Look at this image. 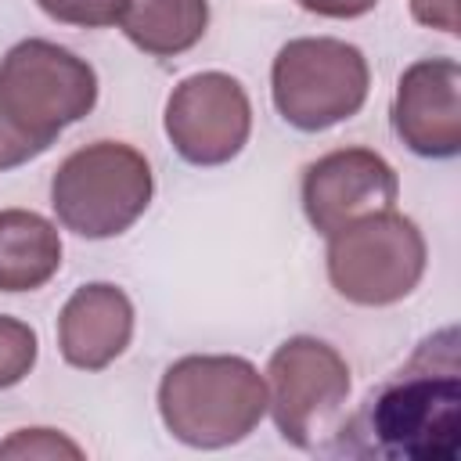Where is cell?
I'll use <instances>...</instances> for the list:
<instances>
[{
    "label": "cell",
    "mask_w": 461,
    "mask_h": 461,
    "mask_svg": "<svg viewBox=\"0 0 461 461\" xmlns=\"http://www.w3.org/2000/svg\"><path fill=\"white\" fill-rule=\"evenodd\" d=\"M357 436L353 454L403 461H457L461 457V364L457 331L443 328L425 339L411 360L382 382L364 407L339 425ZM335 432V436H339Z\"/></svg>",
    "instance_id": "cell-1"
},
{
    "label": "cell",
    "mask_w": 461,
    "mask_h": 461,
    "mask_svg": "<svg viewBox=\"0 0 461 461\" xmlns=\"http://www.w3.org/2000/svg\"><path fill=\"white\" fill-rule=\"evenodd\" d=\"M158 414L173 439L220 450L241 443L267 414V382L230 353H191L166 367L158 382Z\"/></svg>",
    "instance_id": "cell-2"
},
{
    "label": "cell",
    "mask_w": 461,
    "mask_h": 461,
    "mask_svg": "<svg viewBox=\"0 0 461 461\" xmlns=\"http://www.w3.org/2000/svg\"><path fill=\"white\" fill-rule=\"evenodd\" d=\"M155 194L148 158L122 140L76 148L50 176V205L65 230L101 241L130 230Z\"/></svg>",
    "instance_id": "cell-3"
},
{
    "label": "cell",
    "mask_w": 461,
    "mask_h": 461,
    "mask_svg": "<svg viewBox=\"0 0 461 461\" xmlns=\"http://www.w3.org/2000/svg\"><path fill=\"white\" fill-rule=\"evenodd\" d=\"M371 86L360 47L335 36L288 40L270 65V97L281 119L303 133L331 130L353 119Z\"/></svg>",
    "instance_id": "cell-4"
},
{
    "label": "cell",
    "mask_w": 461,
    "mask_h": 461,
    "mask_svg": "<svg viewBox=\"0 0 461 461\" xmlns=\"http://www.w3.org/2000/svg\"><path fill=\"white\" fill-rule=\"evenodd\" d=\"M425 238L396 209H382L328 234V281L357 306H393L407 299L425 274Z\"/></svg>",
    "instance_id": "cell-5"
},
{
    "label": "cell",
    "mask_w": 461,
    "mask_h": 461,
    "mask_svg": "<svg viewBox=\"0 0 461 461\" xmlns=\"http://www.w3.org/2000/svg\"><path fill=\"white\" fill-rule=\"evenodd\" d=\"M0 104L22 133L50 148L97 104V72L68 47L22 40L0 61Z\"/></svg>",
    "instance_id": "cell-6"
},
{
    "label": "cell",
    "mask_w": 461,
    "mask_h": 461,
    "mask_svg": "<svg viewBox=\"0 0 461 461\" xmlns=\"http://www.w3.org/2000/svg\"><path fill=\"white\" fill-rule=\"evenodd\" d=\"M267 411L299 450H321L339 432L349 400V364L313 335L285 339L267 364Z\"/></svg>",
    "instance_id": "cell-7"
},
{
    "label": "cell",
    "mask_w": 461,
    "mask_h": 461,
    "mask_svg": "<svg viewBox=\"0 0 461 461\" xmlns=\"http://www.w3.org/2000/svg\"><path fill=\"white\" fill-rule=\"evenodd\" d=\"M162 122L169 144L184 162L223 166L249 144L252 104L234 76L194 72L173 86Z\"/></svg>",
    "instance_id": "cell-8"
},
{
    "label": "cell",
    "mask_w": 461,
    "mask_h": 461,
    "mask_svg": "<svg viewBox=\"0 0 461 461\" xmlns=\"http://www.w3.org/2000/svg\"><path fill=\"white\" fill-rule=\"evenodd\" d=\"M400 198L396 169L371 148H339L321 155L303 173V212L317 234H335L346 223L393 209Z\"/></svg>",
    "instance_id": "cell-9"
},
{
    "label": "cell",
    "mask_w": 461,
    "mask_h": 461,
    "mask_svg": "<svg viewBox=\"0 0 461 461\" xmlns=\"http://www.w3.org/2000/svg\"><path fill=\"white\" fill-rule=\"evenodd\" d=\"M389 115L414 155L454 158L461 151V65L454 58H421L403 68Z\"/></svg>",
    "instance_id": "cell-10"
},
{
    "label": "cell",
    "mask_w": 461,
    "mask_h": 461,
    "mask_svg": "<svg viewBox=\"0 0 461 461\" xmlns=\"http://www.w3.org/2000/svg\"><path fill=\"white\" fill-rule=\"evenodd\" d=\"M133 335V303L119 285L94 281L68 295L58 313V349L79 371H101Z\"/></svg>",
    "instance_id": "cell-11"
},
{
    "label": "cell",
    "mask_w": 461,
    "mask_h": 461,
    "mask_svg": "<svg viewBox=\"0 0 461 461\" xmlns=\"http://www.w3.org/2000/svg\"><path fill=\"white\" fill-rule=\"evenodd\" d=\"M61 267L58 227L32 209H0V292L43 288Z\"/></svg>",
    "instance_id": "cell-12"
},
{
    "label": "cell",
    "mask_w": 461,
    "mask_h": 461,
    "mask_svg": "<svg viewBox=\"0 0 461 461\" xmlns=\"http://www.w3.org/2000/svg\"><path fill=\"white\" fill-rule=\"evenodd\" d=\"M126 40L155 58L191 50L209 25L205 0H126L119 18Z\"/></svg>",
    "instance_id": "cell-13"
},
{
    "label": "cell",
    "mask_w": 461,
    "mask_h": 461,
    "mask_svg": "<svg viewBox=\"0 0 461 461\" xmlns=\"http://www.w3.org/2000/svg\"><path fill=\"white\" fill-rule=\"evenodd\" d=\"M36 353H40L36 331L18 317L0 313V389L18 385L32 371Z\"/></svg>",
    "instance_id": "cell-14"
},
{
    "label": "cell",
    "mask_w": 461,
    "mask_h": 461,
    "mask_svg": "<svg viewBox=\"0 0 461 461\" xmlns=\"http://www.w3.org/2000/svg\"><path fill=\"white\" fill-rule=\"evenodd\" d=\"M36 4L47 18L65 25H83V29L115 25L126 7V0H36Z\"/></svg>",
    "instance_id": "cell-15"
},
{
    "label": "cell",
    "mask_w": 461,
    "mask_h": 461,
    "mask_svg": "<svg viewBox=\"0 0 461 461\" xmlns=\"http://www.w3.org/2000/svg\"><path fill=\"white\" fill-rule=\"evenodd\" d=\"M0 457H83V450L54 429H18L0 443Z\"/></svg>",
    "instance_id": "cell-16"
},
{
    "label": "cell",
    "mask_w": 461,
    "mask_h": 461,
    "mask_svg": "<svg viewBox=\"0 0 461 461\" xmlns=\"http://www.w3.org/2000/svg\"><path fill=\"white\" fill-rule=\"evenodd\" d=\"M43 151L47 148L36 144L29 133H22L14 126V119L4 112V104H0V173L4 169H14V166H22V162H29V158H36Z\"/></svg>",
    "instance_id": "cell-17"
},
{
    "label": "cell",
    "mask_w": 461,
    "mask_h": 461,
    "mask_svg": "<svg viewBox=\"0 0 461 461\" xmlns=\"http://www.w3.org/2000/svg\"><path fill=\"white\" fill-rule=\"evenodd\" d=\"M411 14L414 22L439 29L447 36H457V0H411Z\"/></svg>",
    "instance_id": "cell-18"
},
{
    "label": "cell",
    "mask_w": 461,
    "mask_h": 461,
    "mask_svg": "<svg viewBox=\"0 0 461 461\" xmlns=\"http://www.w3.org/2000/svg\"><path fill=\"white\" fill-rule=\"evenodd\" d=\"M295 4L321 18H360L378 7V0H295Z\"/></svg>",
    "instance_id": "cell-19"
}]
</instances>
